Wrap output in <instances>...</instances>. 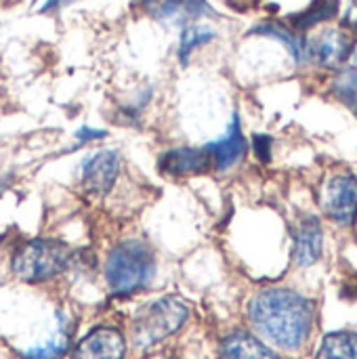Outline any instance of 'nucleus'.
Instances as JSON below:
<instances>
[{
	"mask_svg": "<svg viewBox=\"0 0 357 359\" xmlns=\"http://www.w3.org/2000/svg\"><path fill=\"white\" fill-rule=\"evenodd\" d=\"M324 233L320 221L316 217L305 219L295 231V263L301 267H309L322 257Z\"/></svg>",
	"mask_w": 357,
	"mask_h": 359,
	"instance_id": "12",
	"label": "nucleus"
},
{
	"mask_svg": "<svg viewBox=\"0 0 357 359\" xmlns=\"http://www.w3.org/2000/svg\"><path fill=\"white\" fill-rule=\"evenodd\" d=\"M221 359H280L263 341L248 332H234L221 343Z\"/></svg>",
	"mask_w": 357,
	"mask_h": 359,
	"instance_id": "13",
	"label": "nucleus"
},
{
	"mask_svg": "<svg viewBox=\"0 0 357 359\" xmlns=\"http://www.w3.org/2000/svg\"><path fill=\"white\" fill-rule=\"evenodd\" d=\"M126 341L116 328H95L86 334L69 359H124Z\"/></svg>",
	"mask_w": 357,
	"mask_h": 359,
	"instance_id": "8",
	"label": "nucleus"
},
{
	"mask_svg": "<svg viewBox=\"0 0 357 359\" xmlns=\"http://www.w3.org/2000/svg\"><path fill=\"white\" fill-rule=\"evenodd\" d=\"M213 166L208 154L202 149L194 147H177L168 149L158 158V168L166 177H191L208 170Z\"/></svg>",
	"mask_w": 357,
	"mask_h": 359,
	"instance_id": "11",
	"label": "nucleus"
},
{
	"mask_svg": "<svg viewBox=\"0 0 357 359\" xmlns=\"http://www.w3.org/2000/svg\"><path fill=\"white\" fill-rule=\"evenodd\" d=\"M215 29L210 27H204V25H187L181 34V40H179V61L181 65H187L191 53L204 44H208L210 40H215Z\"/></svg>",
	"mask_w": 357,
	"mask_h": 359,
	"instance_id": "18",
	"label": "nucleus"
},
{
	"mask_svg": "<svg viewBox=\"0 0 357 359\" xmlns=\"http://www.w3.org/2000/svg\"><path fill=\"white\" fill-rule=\"evenodd\" d=\"M255 330L280 349L297 351L314 328V305L309 299L286 288H267L248 305Z\"/></svg>",
	"mask_w": 357,
	"mask_h": 359,
	"instance_id": "1",
	"label": "nucleus"
},
{
	"mask_svg": "<svg viewBox=\"0 0 357 359\" xmlns=\"http://www.w3.org/2000/svg\"><path fill=\"white\" fill-rule=\"evenodd\" d=\"M316 359H357V334L347 330L326 334Z\"/></svg>",
	"mask_w": 357,
	"mask_h": 359,
	"instance_id": "14",
	"label": "nucleus"
},
{
	"mask_svg": "<svg viewBox=\"0 0 357 359\" xmlns=\"http://www.w3.org/2000/svg\"><path fill=\"white\" fill-rule=\"evenodd\" d=\"M4 187H6V179H0V191H4Z\"/></svg>",
	"mask_w": 357,
	"mask_h": 359,
	"instance_id": "24",
	"label": "nucleus"
},
{
	"mask_svg": "<svg viewBox=\"0 0 357 359\" xmlns=\"http://www.w3.org/2000/svg\"><path fill=\"white\" fill-rule=\"evenodd\" d=\"M156 273L154 250L141 240L120 242L107 257L105 282L114 297H130L143 290Z\"/></svg>",
	"mask_w": 357,
	"mask_h": 359,
	"instance_id": "2",
	"label": "nucleus"
},
{
	"mask_svg": "<svg viewBox=\"0 0 357 359\" xmlns=\"http://www.w3.org/2000/svg\"><path fill=\"white\" fill-rule=\"evenodd\" d=\"M189 318V307L177 297H164L141 307L130 326L133 345L137 349H149L170 334H175Z\"/></svg>",
	"mask_w": 357,
	"mask_h": 359,
	"instance_id": "4",
	"label": "nucleus"
},
{
	"mask_svg": "<svg viewBox=\"0 0 357 359\" xmlns=\"http://www.w3.org/2000/svg\"><path fill=\"white\" fill-rule=\"evenodd\" d=\"M204 151L208 154V158H210V162H213V166L217 170H227V168H231L234 164H238L246 156V139L242 135V126H240L238 114L234 116L227 133L221 139L204 145Z\"/></svg>",
	"mask_w": 357,
	"mask_h": 359,
	"instance_id": "10",
	"label": "nucleus"
},
{
	"mask_svg": "<svg viewBox=\"0 0 357 359\" xmlns=\"http://www.w3.org/2000/svg\"><path fill=\"white\" fill-rule=\"evenodd\" d=\"M337 6H339L337 0H314V4L307 11H303L299 15H292L290 21H292V25L297 29H309V27H314V25H318L322 21L332 19L337 15Z\"/></svg>",
	"mask_w": 357,
	"mask_h": 359,
	"instance_id": "16",
	"label": "nucleus"
},
{
	"mask_svg": "<svg viewBox=\"0 0 357 359\" xmlns=\"http://www.w3.org/2000/svg\"><path fill=\"white\" fill-rule=\"evenodd\" d=\"M76 0H46L42 6H40V13H50V11H57L59 6H67Z\"/></svg>",
	"mask_w": 357,
	"mask_h": 359,
	"instance_id": "23",
	"label": "nucleus"
},
{
	"mask_svg": "<svg viewBox=\"0 0 357 359\" xmlns=\"http://www.w3.org/2000/svg\"><path fill=\"white\" fill-rule=\"evenodd\" d=\"M345 27H349L353 34H357V0H351L347 15H345Z\"/></svg>",
	"mask_w": 357,
	"mask_h": 359,
	"instance_id": "22",
	"label": "nucleus"
},
{
	"mask_svg": "<svg viewBox=\"0 0 357 359\" xmlns=\"http://www.w3.org/2000/svg\"><path fill=\"white\" fill-rule=\"evenodd\" d=\"M120 175V156L114 149L97 151L82 166V187L90 196H105Z\"/></svg>",
	"mask_w": 357,
	"mask_h": 359,
	"instance_id": "7",
	"label": "nucleus"
},
{
	"mask_svg": "<svg viewBox=\"0 0 357 359\" xmlns=\"http://www.w3.org/2000/svg\"><path fill=\"white\" fill-rule=\"evenodd\" d=\"M353 50V40L337 29L320 34L316 40L305 42V55L307 59H314L316 63L324 67H339L343 65Z\"/></svg>",
	"mask_w": 357,
	"mask_h": 359,
	"instance_id": "9",
	"label": "nucleus"
},
{
	"mask_svg": "<svg viewBox=\"0 0 357 359\" xmlns=\"http://www.w3.org/2000/svg\"><path fill=\"white\" fill-rule=\"evenodd\" d=\"M74 261V250L61 242V240H27L23 242L13 259L11 269L15 278H19L25 284H40L57 278L65 269H69Z\"/></svg>",
	"mask_w": 357,
	"mask_h": 359,
	"instance_id": "3",
	"label": "nucleus"
},
{
	"mask_svg": "<svg viewBox=\"0 0 357 359\" xmlns=\"http://www.w3.org/2000/svg\"><path fill=\"white\" fill-rule=\"evenodd\" d=\"M326 215L345 227H351L357 219V179L353 175H337L328 181L324 191Z\"/></svg>",
	"mask_w": 357,
	"mask_h": 359,
	"instance_id": "6",
	"label": "nucleus"
},
{
	"mask_svg": "<svg viewBox=\"0 0 357 359\" xmlns=\"http://www.w3.org/2000/svg\"><path fill=\"white\" fill-rule=\"evenodd\" d=\"M335 95L357 111V69H347L337 78Z\"/></svg>",
	"mask_w": 357,
	"mask_h": 359,
	"instance_id": "19",
	"label": "nucleus"
},
{
	"mask_svg": "<svg viewBox=\"0 0 357 359\" xmlns=\"http://www.w3.org/2000/svg\"><path fill=\"white\" fill-rule=\"evenodd\" d=\"M141 8L164 25L187 27L202 17H215L217 11L208 0H141Z\"/></svg>",
	"mask_w": 357,
	"mask_h": 359,
	"instance_id": "5",
	"label": "nucleus"
},
{
	"mask_svg": "<svg viewBox=\"0 0 357 359\" xmlns=\"http://www.w3.org/2000/svg\"><path fill=\"white\" fill-rule=\"evenodd\" d=\"M252 147H255V154L259 156V160H263V162L271 160V137L269 135H255Z\"/></svg>",
	"mask_w": 357,
	"mask_h": 359,
	"instance_id": "20",
	"label": "nucleus"
},
{
	"mask_svg": "<svg viewBox=\"0 0 357 359\" xmlns=\"http://www.w3.org/2000/svg\"><path fill=\"white\" fill-rule=\"evenodd\" d=\"M69 347V332L65 326H61L48 341H44L38 347H32L27 351L21 353L23 359H61L65 355Z\"/></svg>",
	"mask_w": 357,
	"mask_h": 359,
	"instance_id": "17",
	"label": "nucleus"
},
{
	"mask_svg": "<svg viewBox=\"0 0 357 359\" xmlns=\"http://www.w3.org/2000/svg\"><path fill=\"white\" fill-rule=\"evenodd\" d=\"M250 34H261V36H269V38L280 40L290 50V55L295 57L297 63H303L307 59V55H305V42L301 38H297L292 32H288L286 27H282L280 23H261V25L252 27Z\"/></svg>",
	"mask_w": 357,
	"mask_h": 359,
	"instance_id": "15",
	"label": "nucleus"
},
{
	"mask_svg": "<svg viewBox=\"0 0 357 359\" xmlns=\"http://www.w3.org/2000/svg\"><path fill=\"white\" fill-rule=\"evenodd\" d=\"M105 135H107L105 130H97V128H88V126H84V128L76 130V139H78V141H82V143H88V141L103 139Z\"/></svg>",
	"mask_w": 357,
	"mask_h": 359,
	"instance_id": "21",
	"label": "nucleus"
}]
</instances>
